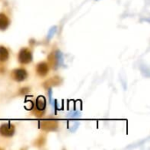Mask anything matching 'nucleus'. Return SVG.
<instances>
[{"label":"nucleus","mask_w":150,"mask_h":150,"mask_svg":"<svg viewBox=\"0 0 150 150\" xmlns=\"http://www.w3.org/2000/svg\"><path fill=\"white\" fill-rule=\"evenodd\" d=\"M36 73L38 76L43 77V76H46L47 74H48V71H49V66L47 62H41L40 63H38L36 65Z\"/></svg>","instance_id":"obj_4"},{"label":"nucleus","mask_w":150,"mask_h":150,"mask_svg":"<svg viewBox=\"0 0 150 150\" xmlns=\"http://www.w3.org/2000/svg\"><path fill=\"white\" fill-rule=\"evenodd\" d=\"M15 134V126L11 123H4L0 127V135L4 137H11Z\"/></svg>","instance_id":"obj_3"},{"label":"nucleus","mask_w":150,"mask_h":150,"mask_svg":"<svg viewBox=\"0 0 150 150\" xmlns=\"http://www.w3.org/2000/svg\"><path fill=\"white\" fill-rule=\"evenodd\" d=\"M46 106H47V101L46 98L42 96H40L37 98L36 102H35V105H34V110L38 112V113H42L45 110H46Z\"/></svg>","instance_id":"obj_5"},{"label":"nucleus","mask_w":150,"mask_h":150,"mask_svg":"<svg viewBox=\"0 0 150 150\" xmlns=\"http://www.w3.org/2000/svg\"><path fill=\"white\" fill-rule=\"evenodd\" d=\"M11 24L9 17L4 12H0V31H5Z\"/></svg>","instance_id":"obj_6"},{"label":"nucleus","mask_w":150,"mask_h":150,"mask_svg":"<svg viewBox=\"0 0 150 150\" xmlns=\"http://www.w3.org/2000/svg\"><path fill=\"white\" fill-rule=\"evenodd\" d=\"M11 77L15 82H23L28 77V73L24 68H17L13 69L11 73Z\"/></svg>","instance_id":"obj_2"},{"label":"nucleus","mask_w":150,"mask_h":150,"mask_svg":"<svg viewBox=\"0 0 150 150\" xmlns=\"http://www.w3.org/2000/svg\"><path fill=\"white\" fill-rule=\"evenodd\" d=\"M18 61L21 65H26L33 62V52L28 47H23L18 54Z\"/></svg>","instance_id":"obj_1"},{"label":"nucleus","mask_w":150,"mask_h":150,"mask_svg":"<svg viewBox=\"0 0 150 150\" xmlns=\"http://www.w3.org/2000/svg\"><path fill=\"white\" fill-rule=\"evenodd\" d=\"M10 58V50L4 47V46H0V62L4 63L7 62Z\"/></svg>","instance_id":"obj_7"}]
</instances>
